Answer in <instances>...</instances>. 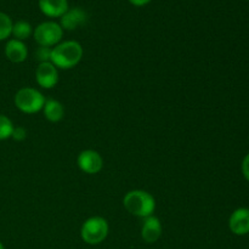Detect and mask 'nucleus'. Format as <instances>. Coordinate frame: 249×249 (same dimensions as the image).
<instances>
[{"mask_svg":"<svg viewBox=\"0 0 249 249\" xmlns=\"http://www.w3.org/2000/svg\"><path fill=\"white\" fill-rule=\"evenodd\" d=\"M83 46L75 40H66L58 43L53 48L51 53V63L56 68L61 70H70L75 67L83 57Z\"/></svg>","mask_w":249,"mask_h":249,"instance_id":"1","label":"nucleus"},{"mask_svg":"<svg viewBox=\"0 0 249 249\" xmlns=\"http://www.w3.org/2000/svg\"><path fill=\"white\" fill-rule=\"evenodd\" d=\"M123 206L131 215L145 219L153 215L156 209V199L147 191L133 190L125 194L123 198Z\"/></svg>","mask_w":249,"mask_h":249,"instance_id":"2","label":"nucleus"},{"mask_svg":"<svg viewBox=\"0 0 249 249\" xmlns=\"http://www.w3.org/2000/svg\"><path fill=\"white\" fill-rule=\"evenodd\" d=\"M109 232L108 223L102 216H91L83 223L80 237L88 245H100L107 238Z\"/></svg>","mask_w":249,"mask_h":249,"instance_id":"3","label":"nucleus"},{"mask_svg":"<svg viewBox=\"0 0 249 249\" xmlns=\"http://www.w3.org/2000/svg\"><path fill=\"white\" fill-rule=\"evenodd\" d=\"M46 99L39 90L34 88H22L15 95V106L26 114H34L41 111Z\"/></svg>","mask_w":249,"mask_h":249,"instance_id":"4","label":"nucleus"},{"mask_svg":"<svg viewBox=\"0 0 249 249\" xmlns=\"http://www.w3.org/2000/svg\"><path fill=\"white\" fill-rule=\"evenodd\" d=\"M63 36V29L60 23L53 21L41 22L33 31V38L39 46L53 48L61 43Z\"/></svg>","mask_w":249,"mask_h":249,"instance_id":"5","label":"nucleus"},{"mask_svg":"<svg viewBox=\"0 0 249 249\" xmlns=\"http://www.w3.org/2000/svg\"><path fill=\"white\" fill-rule=\"evenodd\" d=\"M77 164L85 174H97L104 168V160L95 150H84L78 155Z\"/></svg>","mask_w":249,"mask_h":249,"instance_id":"6","label":"nucleus"},{"mask_svg":"<svg viewBox=\"0 0 249 249\" xmlns=\"http://www.w3.org/2000/svg\"><path fill=\"white\" fill-rule=\"evenodd\" d=\"M36 80L39 87L44 89H53L58 82V71L51 62L39 63L36 71Z\"/></svg>","mask_w":249,"mask_h":249,"instance_id":"7","label":"nucleus"},{"mask_svg":"<svg viewBox=\"0 0 249 249\" xmlns=\"http://www.w3.org/2000/svg\"><path fill=\"white\" fill-rule=\"evenodd\" d=\"M87 12L80 7H73V9H68L66 14L61 17L60 26L62 27L63 31H74V29L79 28V27L84 26L88 22Z\"/></svg>","mask_w":249,"mask_h":249,"instance_id":"8","label":"nucleus"},{"mask_svg":"<svg viewBox=\"0 0 249 249\" xmlns=\"http://www.w3.org/2000/svg\"><path fill=\"white\" fill-rule=\"evenodd\" d=\"M229 228L231 232L237 236H245L249 233V209H236L229 219Z\"/></svg>","mask_w":249,"mask_h":249,"instance_id":"9","label":"nucleus"},{"mask_svg":"<svg viewBox=\"0 0 249 249\" xmlns=\"http://www.w3.org/2000/svg\"><path fill=\"white\" fill-rule=\"evenodd\" d=\"M163 232L162 223L155 215H150L143 219L141 228V237L146 243H155L160 238Z\"/></svg>","mask_w":249,"mask_h":249,"instance_id":"10","label":"nucleus"},{"mask_svg":"<svg viewBox=\"0 0 249 249\" xmlns=\"http://www.w3.org/2000/svg\"><path fill=\"white\" fill-rule=\"evenodd\" d=\"M5 56L9 61L14 63H21L27 60L28 49L26 44L17 39H10L5 45Z\"/></svg>","mask_w":249,"mask_h":249,"instance_id":"11","label":"nucleus"},{"mask_svg":"<svg viewBox=\"0 0 249 249\" xmlns=\"http://www.w3.org/2000/svg\"><path fill=\"white\" fill-rule=\"evenodd\" d=\"M39 9L45 16L51 18L62 17L68 10L67 0H39Z\"/></svg>","mask_w":249,"mask_h":249,"instance_id":"12","label":"nucleus"},{"mask_svg":"<svg viewBox=\"0 0 249 249\" xmlns=\"http://www.w3.org/2000/svg\"><path fill=\"white\" fill-rule=\"evenodd\" d=\"M44 117L51 123H57L65 117V107L60 101L55 99H48L43 107Z\"/></svg>","mask_w":249,"mask_h":249,"instance_id":"13","label":"nucleus"},{"mask_svg":"<svg viewBox=\"0 0 249 249\" xmlns=\"http://www.w3.org/2000/svg\"><path fill=\"white\" fill-rule=\"evenodd\" d=\"M33 31L34 29L32 28L29 22L21 19V21H17L14 23L11 36H14V39L23 41L28 39L31 36H33Z\"/></svg>","mask_w":249,"mask_h":249,"instance_id":"14","label":"nucleus"},{"mask_svg":"<svg viewBox=\"0 0 249 249\" xmlns=\"http://www.w3.org/2000/svg\"><path fill=\"white\" fill-rule=\"evenodd\" d=\"M12 26H14V22L10 18L9 15L0 12V41L6 40L11 36Z\"/></svg>","mask_w":249,"mask_h":249,"instance_id":"15","label":"nucleus"},{"mask_svg":"<svg viewBox=\"0 0 249 249\" xmlns=\"http://www.w3.org/2000/svg\"><path fill=\"white\" fill-rule=\"evenodd\" d=\"M14 128L15 126L11 119L5 114L0 113V140H6V139L11 138Z\"/></svg>","mask_w":249,"mask_h":249,"instance_id":"16","label":"nucleus"},{"mask_svg":"<svg viewBox=\"0 0 249 249\" xmlns=\"http://www.w3.org/2000/svg\"><path fill=\"white\" fill-rule=\"evenodd\" d=\"M51 53H53V48H46V46H39L36 50V60H38L39 63L44 62H51Z\"/></svg>","mask_w":249,"mask_h":249,"instance_id":"17","label":"nucleus"},{"mask_svg":"<svg viewBox=\"0 0 249 249\" xmlns=\"http://www.w3.org/2000/svg\"><path fill=\"white\" fill-rule=\"evenodd\" d=\"M11 138L15 141H23L27 138V130L23 126H15L14 130H12Z\"/></svg>","mask_w":249,"mask_h":249,"instance_id":"18","label":"nucleus"},{"mask_svg":"<svg viewBox=\"0 0 249 249\" xmlns=\"http://www.w3.org/2000/svg\"><path fill=\"white\" fill-rule=\"evenodd\" d=\"M242 174L246 178V180L249 181V153L246 155V157L242 160Z\"/></svg>","mask_w":249,"mask_h":249,"instance_id":"19","label":"nucleus"},{"mask_svg":"<svg viewBox=\"0 0 249 249\" xmlns=\"http://www.w3.org/2000/svg\"><path fill=\"white\" fill-rule=\"evenodd\" d=\"M130 4H133L134 6H145L147 5L151 0H129Z\"/></svg>","mask_w":249,"mask_h":249,"instance_id":"20","label":"nucleus"},{"mask_svg":"<svg viewBox=\"0 0 249 249\" xmlns=\"http://www.w3.org/2000/svg\"><path fill=\"white\" fill-rule=\"evenodd\" d=\"M0 249H5V247H4V245H2L1 242H0Z\"/></svg>","mask_w":249,"mask_h":249,"instance_id":"21","label":"nucleus"}]
</instances>
